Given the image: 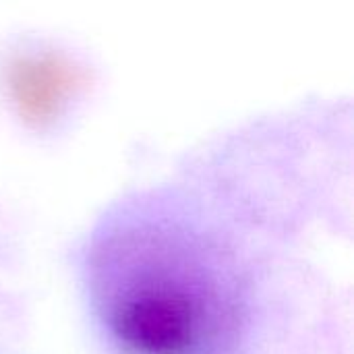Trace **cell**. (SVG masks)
<instances>
[{"label":"cell","instance_id":"obj_1","mask_svg":"<svg viewBox=\"0 0 354 354\" xmlns=\"http://www.w3.org/2000/svg\"><path fill=\"white\" fill-rule=\"evenodd\" d=\"M212 299L189 266H137L114 301V328L143 354H183L205 332Z\"/></svg>","mask_w":354,"mask_h":354},{"label":"cell","instance_id":"obj_2","mask_svg":"<svg viewBox=\"0 0 354 354\" xmlns=\"http://www.w3.org/2000/svg\"><path fill=\"white\" fill-rule=\"evenodd\" d=\"M71 87V73L46 60H27L12 71V91L21 110L33 118L54 112L60 97Z\"/></svg>","mask_w":354,"mask_h":354}]
</instances>
